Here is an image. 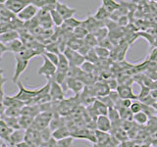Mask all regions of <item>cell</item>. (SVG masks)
I'll list each match as a JSON object with an SVG mask.
<instances>
[{
  "mask_svg": "<svg viewBox=\"0 0 157 147\" xmlns=\"http://www.w3.org/2000/svg\"><path fill=\"white\" fill-rule=\"evenodd\" d=\"M16 85L19 88V92L17 94H15L14 96L16 97L17 99L25 102L26 104H32L33 100L36 99V97L38 95L39 91H40V88H37V89H29V88H26L20 81Z\"/></svg>",
  "mask_w": 157,
  "mask_h": 147,
  "instance_id": "1",
  "label": "cell"
},
{
  "mask_svg": "<svg viewBox=\"0 0 157 147\" xmlns=\"http://www.w3.org/2000/svg\"><path fill=\"white\" fill-rule=\"evenodd\" d=\"M41 56L43 59V63H42L41 67L37 70V75L44 76L48 81H51L54 75H55L57 72V66L49 60L45 55L41 54Z\"/></svg>",
  "mask_w": 157,
  "mask_h": 147,
  "instance_id": "2",
  "label": "cell"
},
{
  "mask_svg": "<svg viewBox=\"0 0 157 147\" xmlns=\"http://www.w3.org/2000/svg\"><path fill=\"white\" fill-rule=\"evenodd\" d=\"M29 63V60L25 59L20 55H18V54H16V56H15V71H14V75L12 77L13 83H17L19 81L20 77H21L22 74L27 70Z\"/></svg>",
  "mask_w": 157,
  "mask_h": 147,
  "instance_id": "3",
  "label": "cell"
},
{
  "mask_svg": "<svg viewBox=\"0 0 157 147\" xmlns=\"http://www.w3.org/2000/svg\"><path fill=\"white\" fill-rule=\"evenodd\" d=\"M66 55V57L68 58L69 62H70V65L74 66V67H81L83 62L86 61V57L81 54L78 50H75V49H72L71 47L67 46L65 48V50L63 52Z\"/></svg>",
  "mask_w": 157,
  "mask_h": 147,
  "instance_id": "4",
  "label": "cell"
},
{
  "mask_svg": "<svg viewBox=\"0 0 157 147\" xmlns=\"http://www.w3.org/2000/svg\"><path fill=\"white\" fill-rule=\"evenodd\" d=\"M52 121V114L51 113H47V111L39 113V114L34 118L33 124L31 127H33L37 130H41L45 127H48L50 126V123Z\"/></svg>",
  "mask_w": 157,
  "mask_h": 147,
  "instance_id": "5",
  "label": "cell"
},
{
  "mask_svg": "<svg viewBox=\"0 0 157 147\" xmlns=\"http://www.w3.org/2000/svg\"><path fill=\"white\" fill-rule=\"evenodd\" d=\"M38 11L39 10L36 5L31 3V4H29L27 7H25L17 16L20 20H22L23 22H28L29 20L33 19L36 16H37Z\"/></svg>",
  "mask_w": 157,
  "mask_h": 147,
  "instance_id": "6",
  "label": "cell"
},
{
  "mask_svg": "<svg viewBox=\"0 0 157 147\" xmlns=\"http://www.w3.org/2000/svg\"><path fill=\"white\" fill-rule=\"evenodd\" d=\"M32 3V0H6L4 4L9 10H11L13 13L18 15L22 10L27 7L29 4Z\"/></svg>",
  "mask_w": 157,
  "mask_h": 147,
  "instance_id": "7",
  "label": "cell"
},
{
  "mask_svg": "<svg viewBox=\"0 0 157 147\" xmlns=\"http://www.w3.org/2000/svg\"><path fill=\"white\" fill-rule=\"evenodd\" d=\"M50 95L53 101H60L64 99L65 96V89L60 83L55 81H50Z\"/></svg>",
  "mask_w": 157,
  "mask_h": 147,
  "instance_id": "8",
  "label": "cell"
},
{
  "mask_svg": "<svg viewBox=\"0 0 157 147\" xmlns=\"http://www.w3.org/2000/svg\"><path fill=\"white\" fill-rule=\"evenodd\" d=\"M67 86L69 89H71L75 95L78 96L80 93L83 90V82L78 77H69L68 76V80H67Z\"/></svg>",
  "mask_w": 157,
  "mask_h": 147,
  "instance_id": "9",
  "label": "cell"
},
{
  "mask_svg": "<svg viewBox=\"0 0 157 147\" xmlns=\"http://www.w3.org/2000/svg\"><path fill=\"white\" fill-rule=\"evenodd\" d=\"M116 90L118 92V94H119L120 98H122V99H132V100L137 99V95H136L135 93L132 92L131 85H119Z\"/></svg>",
  "mask_w": 157,
  "mask_h": 147,
  "instance_id": "10",
  "label": "cell"
},
{
  "mask_svg": "<svg viewBox=\"0 0 157 147\" xmlns=\"http://www.w3.org/2000/svg\"><path fill=\"white\" fill-rule=\"evenodd\" d=\"M55 8L57 11L62 15L64 21L71 17H74V15L77 13V10L75 8H71V7H69L67 4L59 2V1H57Z\"/></svg>",
  "mask_w": 157,
  "mask_h": 147,
  "instance_id": "11",
  "label": "cell"
},
{
  "mask_svg": "<svg viewBox=\"0 0 157 147\" xmlns=\"http://www.w3.org/2000/svg\"><path fill=\"white\" fill-rule=\"evenodd\" d=\"M96 127L97 130L102 131H110L112 130V121L108 115H100L97 116L96 120Z\"/></svg>",
  "mask_w": 157,
  "mask_h": 147,
  "instance_id": "12",
  "label": "cell"
},
{
  "mask_svg": "<svg viewBox=\"0 0 157 147\" xmlns=\"http://www.w3.org/2000/svg\"><path fill=\"white\" fill-rule=\"evenodd\" d=\"M26 137V130L25 129H18L14 130L9 140V146H16L17 144L21 143L25 140Z\"/></svg>",
  "mask_w": 157,
  "mask_h": 147,
  "instance_id": "13",
  "label": "cell"
},
{
  "mask_svg": "<svg viewBox=\"0 0 157 147\" xmlns=\"http://www.w3.org/2000/svg\"><path fill=\"white\" fill-rule=\"evenodd\" d=\"M13 131H14V129H12L11 126H9L6 124V122L3 119H1V121H0V137H1V141L7 142L8 146H9L10 136H11Z\"/></svg>",
  "mask_w": 157,
  "mask_h": 147,
  "instance_id": "14",
  "label": "cell"
},
{
  "mask_svg": "<svg viewBox=\"0 0 157 147\" xmlns=\"http://www.w3.org/2000/svg\"><path fill=\"white\" fill-rule=\"evenodd\" d=\"M6 45L8 48V52H13L15 54L20 53L26 48V44H25L24 41L20 38H17V39H15V40L7 43Z\"/></svg>",
  "mask_w": 157,
  "mask_h": 147,
  "instance_id": "15",
  "label": "cell"
},
{
  "mask_svg": "<svg viewBox=\"0 0 157 147\" xmlns=\"http://www.w3.org/2000/svg\"><path fill=\"white\" fill-rule=\"evenodd\" d=\"M20 37H21V36H20L19 32L17 31V29H13V31L2 32L1 34H0V42L7 44L9 42L15 40V39L20 38Z\"/></svg>",
  "mask_w": 157,
  "mask_h": 147,
  "instance_id": "16",
  "label": "cell"
},
{
  "mask_svg": "<svg viewBox=\"0 0 157 147\" xmlns=\"http://www.w3.org/2000/svg\"><path fill=\"white\" fill-rule=\"evenodd\" d=\"M93 111L97 115H108V111H109V107H108L104 102L101 101L100 99H96L93 102Z\"/></svg>",
  "mask_w": 157,
  "mask_h": 147,
  "instance_id": "17",
  "label": "cell"
},
{
  "mask_svg": "<svg viewBox=\"0 0 157 147\" xmlns=\"http://www.w3.org/2000/svg\"><path fill=\"white\" fill-rule=\"evenodd\" d=\"M70 62H69L68 58L64 53L59 54V63L57 65V71L58 72H63V73H68L70 70Z\"/></svg>",
  "mask_w": 157,
  "mask_h": 147,
  "instance_id": "18",
  "label": "cell"
},
{
  "mask_svg": "<svg viewBox=\"0 0 157 147\" xmlns=\"http://www.w3.org/2000/svg\"><path fill=\"white\" fill-rule=\"evenodd\" d=\"M101 5L111 14L119 9L121 6L120 3L117 2L116 0H101Z\"/></svg>",
  "mask_w": 157,
  "mask_h": 147,
  "instance_id": "19",
  "label": "cell"
},
{
  "mask_svg": "<svg viewBox=\"0 0 157 147\" xmlns=\"http://www.w3.org/2000/svg\"><path fill=\"white\" fill-rule=\"evenodd\" d=\"M93 16H94V18H95L96 20H98V21L104 22V21H106L107 19H109V18L111 17V13H110V12H108L107 10L101 5V6L97 9L96 13H95L94 15H93Z\"/></svg>",
  "mask_w": 157,
  "mask_h": 147,
  "instance_id": "20",
  "label": "cell"
},
{
  "mask_svg": "<svg viewBox=\"0 0 157 147\" xmlns=\"http://www.w3.org/2000/svg\"><path fill=\"white\" fill-rule=\"evenodd\" d=\"M20 118V117H19ZM19 118L16 117H8L6 115H1V119H3L6 124L11 126L12 129L14 130H18V129H22L21 126H20V121H19Z\"/></svg>",
  "mask_w": 157,
  "mask_h": 147,
  "instance_id": "21",
  "label": "cell"
},
{
  "mask_svg": "<svg viewBox=\"0 0 157 147\" xmlns=\"http://www.w3.org/2000/svg\"><path fill=\"white\" fill-rule=\"evenodd\" d=\"M148 120H149L148 114H147L146 112H144V110L134 114V121L139 125H145L147 124Z\"/></svg>",
  "mask_w": 157,
  "mask_h": 147,
  "instance_id": "22",
  "label": "cell"
},
{
  "mask_svg": "<svg viewBox=\"0 0 157 147\" xmlns=\"http://www.w3.org/2000/svg\"><path fill=\"white\" fill-rule=\"evenodd\" d=\"M82 20H78L75 17H71V18L65 20L62 26L66 27L68 28H71V29H73V31H74V28H76L78 27L82 26Z\"/></svg>",
  "mask_w": 157,
  "mask_h": 147,
  "instance_id": "23",
  "label": "cell"
},
{
  "mask_svg": "<svg viewBox=\"0 0 157 147\" xmlns=\"http://www.w3.org/2000/svg\"><path fill=\"white\" fill-rule=\"evenodd\" d=\"M69 135H72V134H71V132L69 131V130L65 126H60L52 131V136L55 137L57 140L64 138V137L69 136Z\"/></svg>",
  "mask_w": 157,
  "mask_h": 147,
  "instance_id": "24",
  "label": "cell"
},
{
  "mask_svg": "<svg viewBox=\"0 0 157 147\" xmlns=\"http://www.w3.org/2000/svg\"><path fill=\"white\" fill-rule=\"evenodd\" d=\"M1 115H6L8 117H16L19 118L22 116V108L19 107H6V109Z\"/></svg>",
  "mask_w": 157,
  "mask_h": 147,
  "instance_id": "25",
  "label": "cell"
},
{
  "mask_svg": "<svg viewBox=\"0 0 157 147\" xmlns=\"http://www.w3.org/2000/svg\"><path fill=\"white\" fill-rule=\"evenodd\" d=\"M19 121H20V126H21L22 129L28 130L29 127H31L33 126L34 118L29 117V116H26V115H22L19 118Z\"/></svg>",
  "mask_w": 157,
  "mask_h": 147,
  "instance_id": "26",
  "label": "cell"
},
{
  "mask_svg": "<svg viewBox=\"0 0 157 147\" xmlns=\"http://www.w3.org/2000/svg\"><path fill=\"white\" fill-rule=\"evenodd\" d=\"M50 15H51L54 24H55L56 27H62V24H64V19L62 17V15L56 10V8L50 10Z\"/></svg>",
  "mask_w": 157,
  "mask_h": 147,
  "instance_id": "27",
  "label": "cell"
},
{
  "mask_svg": "<svg viewBox=\"0 0 157 147\" xmlns=\"http://www.w3.org/2000/svg\"><path fill=\"white\" fill-rule=\"evenodd\" d=\"M94 50L97 54V56L99 57V59H107L110 56L111 50L106 47H103L101 45H97L94 47Z\"/></svg>",
  "mask_w": 157,
  "mask_h": 147,
  "instance_id": "28",
  "label": "cell"
},
{
  "mask_svg": "<svg viewBox=\"0 0 157 147\" xmlns=\"http://www.w3.org/2000/svg\"><path fill=\"white\" fill-rule=\"evenodd\" d=\"M83 42H85L83 41V39L78 38L73 34V38L69 39V41H67V46L71 47L72 49H75V50H78L80 47L83 44Z\"/></svg>",
  "mask_w": 157,
  "mask_h": 147,
  "instance_id": "29",
  "label": "cell"
},
{
  "mask_svg": "<svg viewBox=\"0 0 157 147\" xmlns=\"http://www.w3.org/2000/svg\"><path fill=\"white\" fill-rule=\"evenodd\" d=\"M88 33H90V32H88L83 26L78 27L76 28H74V31H73L74 36H75L76 37H78V38H80V39H85Z\"/></svg>",
  "mask_w": 157,
  "mask_h": 147,
  "instance_id": "30",
  "label": "cell"
},
{
  "mask_svg": "<svg viewBox=\"0 0 157 147\" xmlns=\"http://www.w3.org/2000/svg\"><path fill=\"white\" fill-rule=\"evenodd\" d=\"M74 140H75V137L73 135H69L64 137V138L58 139V147H71L73 146Z\"/></svg>",
  "mask_w": 157,
  "mask_h": 147,
  "instance_id": "31",
  "label": "cell"
},
{
  "mask_svg": "<svg viewBox=\"0 0 157 147\" xmlns=\"http://www.w3.org/2000/svg\"><path fill=\"white\" fill-rule=\"evenodd\" d=\"M83 41H85V43L87 44V45H90V47H95V46L98 45V43H99L98 39L96 38V36L92 32L88 33L87 36H86V38L83 39Z\"/></svg>",
  "mask_w": 157,
  "mask_h": 147,
  "instance_id": "32",
  "label": "cell"
},
{
  "mask_svg": "<svg viewBox=\"0 0 157 147\" xmlns=\"http://www.w3.org/2000/svg\"><path fill=\"white\" fill-rule=\"evenodd\" d=\"M86 57V60L88 61V62H91V63H94V64H97L98 62H99V57L97 56V54L94 50V47H92L90 51H88V53L86 54V55L85 56Z\"/></svg>",
  "mask_w": 157,
  "mask_h": 147,
  "instance_id": "33",
  "label": "cell"
},
{
  "mask_svg": "<svg viewBox=\"0 0 157 147\" xmlns=\"http://www.w3.org/2000/svg\"><path fill=\"white\" fill-rule=\"evenodd\" d=\"M108 117L110 118L112 123H117L119 120H121L119 111H118V109H116V108H114V107L109 108V111H108Z\"/></svg>",
  "mask_w": 157,
  "mask_h": 147,
  "instance_id": "34",
  "label": "cell"
},
{
  "mask_svg": "<svg viewBox=\"0 0 157 147\" xmlns=\"http://www.w3.org/2000/svg\"><path fill=\"white\" fill-rule=\"evenodd\" d=\"M130 109L132 113H134V114H136V113H137V112H140V111H142V109H144V103L139 99H136V100L132 101Z\"/></svg>",
  "mask_w": 157,
  "mask_h": 147,
  "instance_id": "35",
  "label": "cell"
},
{
  "mask_svg": "<svg viewBox=\"0 0 157 147\" xmlns=\"http://www.w3.org/2000/svg\"><path fill=\"white\" fill-rule=\"evenodd\" d=\"M82 70L85 72V73H87V74H92L93 71L95 70V64L94 63H91V62H88V61H85L83 64L81 66Z\"/></svg>",
  "mask_w": 157,
  "mask_h": 147,
  "instance_id": "36",
  "label": "cell"
},
{
  "mask_svg": "<svg viewBox=\"0 0 157 147\" xmlns=\"http://www.w3.org/2000/svg\"><path fill=\"white\" fill-rule=\"evenodd\" d=\"M140 86H141V90L140 92V94L137 95V99L142 101L144 98H146L147 96L150 95V89H151V88L149 86H147V85H140Z\"/></svg>",
  "mask_w": 157,
  "mask_h": 147,
  "instance_id": "37",
  "label": "cell"
},
{
  "mask_svg": "<svg viewBox=\"0 0 157 147\" xmlns=\"http://www.w3.org/2000/svg\"><path fill=\"white\" fill-rule=\"evenodd\" d=\"M43 55H45L49 60H50L52 63H54L55 65L57 66L58 65V63H59V54L57 53H53V52H49V51H44L43 53Z\"/></svg>",
  "mask_w": 157,
  "mask_h": 147,
  "instance_id": "38",
  "label": "cell"
},
{
  "mask_svg": "<svg viewBox=\"0 0 157 147\" xmlns=\"http://www.w3.org/2000/svg\"><path fill=\"white\" fill-rule=\"evenodd\" d=\"M91 48H92V47H90V45H87V44H86L85 42H83V44L80 47V49H78V51L80 52L81 54H82L83 56H86V54L88 53V51H90Z\"/></svg>",
  "mask_w": 157,
  "mask_h": 147,
  "instance_id": "39",
  "label": "cell"
},
{
  "mask_svg": "<svg viewBox=\"0 0 157 147\" xmlns=\"http://www.w3.org/2000/svg\"><path fill=\"white\" fill-rule=\"evenodd\" d=\"M108 86H109L110 88V90H114V89H117V87H118V81H115V80H109L108 81Z\"/></svg>",
  "mask_w": 157,
  "mask_h": 147,
  "instance_id": "40",
  "label": "cell"
},
{
  "mask_svg": "<svg viewBox=\"0 0 157 147\" xmlns=\"http://www.w3.org/2000/svg\"><path fill=\"white\" fill-rule=\"evenodd\" d=\"M150 96L157 100V88H151L150 89Z\"/></svg>",
  "mask_w": 157,
  "mask_h": 147,
  "instance_id": "41",
  "label": "cell"
},
{
  "mask_svg": "<svg viewBox=\"0 0 157 147\" xmlns=\"http://www.w3.org/2000/svg\"><path fill=\"white\" fill-rule=\"evenodd\" d=\"M151 106H152V108H153V109L157 112V100H155V101L153 102V104H152Z\"/></svg>",
  "mask_w": 157,
  "mask_h": 147,
  "instance_id": "42",
  "label": "cell"
},
{
  "mask_svg": "<svg viewBox=\"0 0 157 147\" xmlns=\"http://www.w3.org/2000/svg\"><path fill=\"white\" fill-rule=\"evenodd\" d=\"M5 1H6V0H0V3H5Z\"/></svg>",
  "mask_w": 157,
  "mask_h": 147,
  "instance_id": "43",
  "label": "cell"
}]
</instances>
